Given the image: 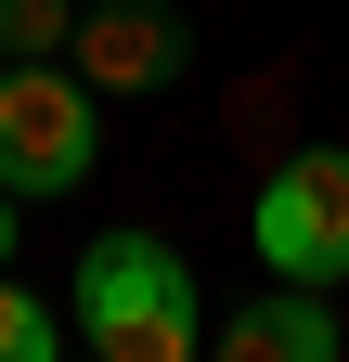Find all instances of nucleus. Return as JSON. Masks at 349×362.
Listing matches in <instances>:
<instances>
[{"label": "nucleus", "mask_w": 349, "mask_h": 362, "mask_svg": "<svg viewBox=\"0 0 349 362\" xmlns=\"http://www.w3.org/2000/svg\"><path fill=\"white\" fill-rule=\"evenodd\" d=\"M246 233L259 259L285 272V285H349V143H297L272 181H259V207H246Z\"/></svg>", "instance_id": "nucleus-2"}, {"label": "nucleus", "mask_w": 349, "mask_h": 362, "mask_svg": "<svg viewBox=\"0 0 349 362\" xmlns=\"http://www.w3.org/2000/svg\"><path fill=\"white\" fill-rule=\"evenodd\" d=\"M13 207H26V194H0V272H13Z\"/></svg>", "instance_id": "nucleus-9"}, {"label": "nucleus", "mask_w": 349, "mask_h": 362, "mask_svg": "<svg viewBox=\"0 0 349 362\" xmlns=\"http://www.w3.org/2000/svg\"><path fill=\"white\" fill-rule=\"evenodd\" d=\"M65 39H78V0H0V52L13 65H65Z\"/></svg>", "instance_id": "nucleus-7"}, {"label": "nucleus", "mask_w": 349, "mask_h": 362, "mask_svg": "<svg viewBox=\"0 0 349 362\" xmlns=\"http://www.w3.org/2000/svg\"><path fill=\"white\" fill-rule=\"evenodd\" d=\"M0 362H65L52 298H39V285H13V272H0Z\"/></svg>", "instance_id": "nucleus-8"}, {"label": "nucleus", "mask_w": 349, "mask_h": 362, "mask_svg": "<svg viewBox=\"0 0 349 362\" xmlns=\"http://www.w3.org/2000/svg\"><path fill=\"white\" fill-rule=\"evenodd\" d=\"M91 362H104V349H91Z\"/></svg>", "instance_id": "nucleus-10"}, {"label": "nucleus", "mask_w": 349, "mask_h": 362, "mask_svg": "<svg viewBox=\"0 0 349 362\" xmlns=\"http://www.w3.org/2000/svg\"><path fill=\"white\" fill-rule=\"evenodd\" d=\"M91 168H104V90L78 65L0 52V194H78Z\"/></svg>", "instance_id": "nucleus-1"}, {"label": "nucleus", "mask_w": 349, "mask_h": 362, "mask_svg": "<svg viewBox=\"0 0 349 362\" xmlns=\"http://www.w3.org/2000/svg\"><path fill=\"white\" fill-rule=\"evenodd\" d=\"M104 362H207V310L168 298V310H117V324H91Z\"/></svg>", "instance_id": "nucleus-6"}, {"label": "nucleus", "mask_w": 349, "mask_h": 362, "mask_svg": "<svg viewBox=\"0 0 349 362\" xmlns=\"http://www.w3.org/2000/svg\"><path fill=\"white\" fill-rule=\"evenodd\" d=\"M65 65L91 78V90H117V104H143V90H168V78L194 65V26L168 13V0H91L78 39H65Z\"/></svg>", "instance_id": "nucleus-3"}, {"label": "nucleus", "mask_w": 349, "mask_h": 362, "mask_svg": "<svg viewBox=\"0 0 349 362\" xmlns=\"http://www.w3.org/2000/svg\"><path fill=\"white\" fill-rule=\"evenodd\" d=\"M168 298H194L168 233H91V259H78V337L117 324V310H168Z\"/></svg>", "instance_id": "nucleus-4"}, {"label": "nucleus", "mask_w": 349, "mask_h": 362, "mask_svg": "<svg viewBox=\"0 0 349 362\" xmlns=\"http://www.w3.org/2000/svg\"><path fill=\"white\" fill-rule=\"evenodd\" d=\"M207 362H336V298H324V285H272V298H246V310H220Z\"/></svg>", "instance_id": "nucleus-5"}]
</instances>
